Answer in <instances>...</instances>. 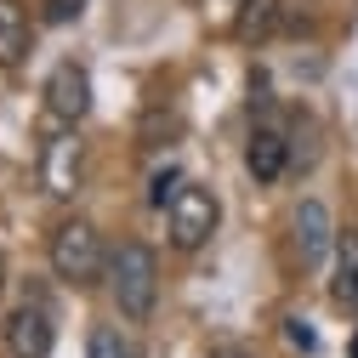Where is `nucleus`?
<instances>
[{
    "mask_svg": "<svg viewBox=\"0 0 358 358\" xmlns=\"http://www.w3.org/2000/svg\"><path fill=\"white\" fill-rule=\"evenodd\" d=\"M108 296L120 307V319L143 324L154 301H159V256L143 239H125L120 250H108Z\"/></svg>",
    "mask_w": 358,
    "mask_h": 358,
    "instance_id": "obj_1",
    "label": "nucleus"
},
{
    "mask_svg": "<svg viewBox=\"0 0 358 358\" xmlns=\"http://www.w3.org/2000/svg\"><path fill=\"white\" fill-rule=\"evenodd\" d=\"M46 256H52V273H57L63 285H74V290L97 285V279L108 273V245H103V234H97V222H85V216L57 222Z\"/></svg>",
    "mask_w": 358,
    "mask_h": 358,
    "instance_id": "obj_2",
    "label": "nucleus"
},
{
    "mask_svg": "<svg viewBox=\"0 0 358 358\" xmlns=\"http://www.w3.org/2000/svg\"><path fill=\"white\" fill-rule=\"evenodd\" d=\"M165 222H171V245L176 250H199L210 234H216V222H222V205L205 182H182L176 188V199L165 205Z\"/></svg>",
    "mask_w": 358,
    "mask_h": 358,
    "instance_id": "obj_3",
    "label": "nucleus"
},
{
    "mask_svg": "<svg viewBox=\"0 0 358 358\" xmlns=\"http://www.w3.org/2000/svg\"><path fill=\"white\" fill-rule=\"evenodd\" d=\"M46 114L57 125H80L85 114H92V74H85L80 63H57L46 74Z\"/></svg>",
    "mask_w": 358,
    "mask_h": 358,
    "instance_id": "obj_4",
    "label": "nucleus"
},
{
    "mask_svg": "<svg viewBox=\"0 0 358 358\" xmlns=\"http://www.w3.org/2000/svg\"><path fill=\"white\" fill-rule=\"evenodd\" d=\"M52 341H57V324L40 301H23L6 319V352L12 358H52Z\"/></svg>",
    "mask_w": 358,
    "mask_h": 358,
    "instance_id": "obj_5",
    "label": "nucleus"
},
{
    "mask_svg": "<svg viewBox=\"0 0 358 358\" xmlns=\"http://www.w3.org/2000/svg\"><path fill=\"white\" fill-rule=\"evenodd\" d=\"M330 250H336L330 205H324V199H301V205H296V256H301V267H319Z\"/></svg>",
    "mask_w": 358,
    "mask_h": 358,
    "instance_id": "obj_6",
    "label": "nucleus"
},
{
    "mask_svg": "<svg viewBox=\"0 0 358 358\" xmlns=\"http://www.w3.org/2000/svg\"><path fill=\"white\" fill-rule=\"evenodd\" d=\"M285 165H290V137H285L279 125L262 120V125L250 131V143H245V171L256 176V182H279Z\"/></svg>",
    "mask_w": 358,
    "mask_h": 358,
    "instance_id": "obj_7",
    "label": "nucleus"
},
{
    "mask_svg": "<svg viewBox=\"0 0 358 358\" xmlns=\"http://www.w3.org/2000/svg\"><path fill=\"white\" fill-rule=\"evenodd\" d=\"M29 57V12L23 0H0V69H17Z\"/></svg>",
    "mask_w": 358,
    "mask_h": 358,
    "instance_id": "obj_8",
    "label": "nucleus"
},
{
    "mask_svg": "<svg viewBox=\"0 0 358 358\" xmlns=\"http://www.w3.org/2000/svg\"><path fill=\"white\" fill-rule=\"evenodd\" d=\"M40 165H46V188H52V194H74V182H80V148H74V131H69V137H52Z\"/></svg>",
    "mask_w": 358,
    "mask_h": 358,
    "instance_id": "obj_9",
    "label": "nucleus"
},
{
    "mask_svg": "<svg viewBox=\"0 0 358 358\" xmlns=\"http://www.w3.org/2000/svg\"><path fill=\"white\" fill-rule=\"evenodd\" d=\"M279 29H285V0H239V17H234L239 40H267Z\"/></svg>",
    "mask_w": 358,
    "mask_h": 358,
    "instance_id": "obj_10",
    "label": "nucleus"
},
{
    "mask_svg": "<svg viewBox=\"0 0 358 358\" xmlns=\"http://www.w3.org/2000/svg\"><path fill=\"white\" fill-rule=\"evenodd\" d=\"M330 296L341 307H352V296H358V228L336 234V279H330Z\"/></svg>",
    "mask_w": 358,
    "mask_h": 358,
    "instance_id": "obj_11",
    "label": "nucleus"
},
{
    "mask_svg": "<svg viewBox=\"0 0 358 358\" xmlns=\"http://www.w3.org/2000/svg\"><path fill=\"white\" fill-rule=\"evenodd\" d=\"M85 358H137V341H131L120 324H97L85 336Z\"/></svg>",
    "mask_w": 358,
    "mask_h": 358,
    "instance_id": "obj_12",
    "label": "nucleus"
},
{
    "mask_svg": "<svg viewBox=\"0 0 358 358\" xmlns=\"http://www.w3.org/2000/svg\"><path fill=\"white\" fill-rule=\"evenodd\" d=\"M176 188H182V176H176V165L154 171V188H148V205H154V210H165V205L176 199Z\"/></svg>",
    "mask_w": 358,
    "mask_h": 358,
    "instance_id": "obj_13",
    "label": "nucleus"
},
{
    "mask_svg": "<svg viewBox=\"0 0 358 358\" xmlns=\"http://www.w3.org/2000/svg\"><path fill=\"white\" fill-rule=\"evenodd\" d=\"M285 341H290V347H301V352L319 347V336H313V324H307V319H285Z\"/></svg>",
    "mask_w": 358,
    "mask_h": 358,
    "instance_id": "obj_14",
    "label": "nucleus"
},
{
    "mask_svg": "<svg viewBox=\"0 0 358 358\" xmlns=\"http://www.w3.org/2000/svg\"><path fill=\"white\" fill-rule=\"evenodd\" d=\"M80 6L85 0H46V23H69V17H80Z\"/></svg>",
    "mask_w": 358,
    "mask_h": 358,
    "instance_id": "obj_15",
    "label": "nucleus"
},
{
    "mask_svg": "<svg viewBox=\"0 0 358 358\" xmlns=\"http://www.w3.org/2000/svg\"><path fill=\"white\" fill-rule=\"evenodd\" d=\"M210 358H256V352H245V347H216Z\"/></svg>",
    "mask_w": 358,
    "mask_h": 358,
    "instance_id": "obj_16",
    "label": "nucleus"
},
{
    "mask_svg": "<svg viewBox=\"0 0 358 358\" xmlns=\"http://www.w3.org/2000/svg\"><path fill=\"white\" fill-rule=\"evenodd\" d=\"M0 290H6V256H0Z\"/></svg>",
    "mask_w": 358,
    "mask_h": 358,
    "instance_id": "obj_17",
    "label": "nucleus"
},
{
    "mask_svg": "<svg viewBox=\"0 0 358 358\" xmlns=\"http://www.w3.org/2000/svg\"><path fill=\"white\" fill-rule=\"evenodd\" d=\"M352 358H358V336H352Z\"/></svg>",
    "mask_w": 358,
    "mask_h": 358,
    "instance_id": "obj_18",
    "label": "nucleus"
},
{
    "mask_svg": "<svg viewBox=\"0 0 358 358\" xmlns=\"http://www.w3.org/2000/svg\"><path fill=\"white\" fill-rule=\"evenodd\" d=\"M352 313H358V296H352Z\"/></svg>",
    "mask_w": 358,
    "mask_h": 358,
    "instance_id": "obj_19",
    "label": "nucleus"
}]
</instances>
